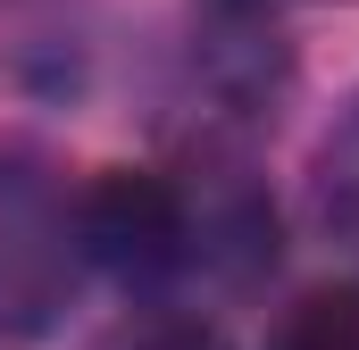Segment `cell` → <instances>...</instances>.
Returning a JSON list of instances; mask_svg holds the SVG:
<instances>
[{
    "instance_id": "1",
    "label": "cell",
    "mask_w": 359,
    "mask_h": 350,
    "mask_svg": "<svg viewBox=\"0 0 359 350\" xmlns=\"http://www.w3.org/2000/svg\"><path fill=\"white\" fill-rule=\"evenodd\" d=\"M84 242L92 259L126 267V275H151L184 251V192L151 167H109L84 192Z\"/></svg>"
},
{
    "instance_id": "2",
    "label": "cell",
    "mask_w": 359,
    "mask_h": 350,
    "mask_svg": "<svg viewBox=\"0 0 359 350\" xmlns=\"http://www.w3.org/2000/svg\"><path fill=\"white\" fill-rule=\"evenodd\" d=\"M276 350H359V284H318L284 309Z\"/></svg>"
},
{
    "instance_id": "3",
    "label": "cell",
    "mask_w": 359,
    "mask_h": 350,
    "mask_svg": "<svg viewBox=\"0 0 359 350\" xmlns=\"http://www.w3.org/2000/svg\"><path fill=\"white\" fill-rule=\"evenodd\" d=\"M109 350H226L209 326H192V317H142V326H126Z\"/></svg>"
}]
</instances>
